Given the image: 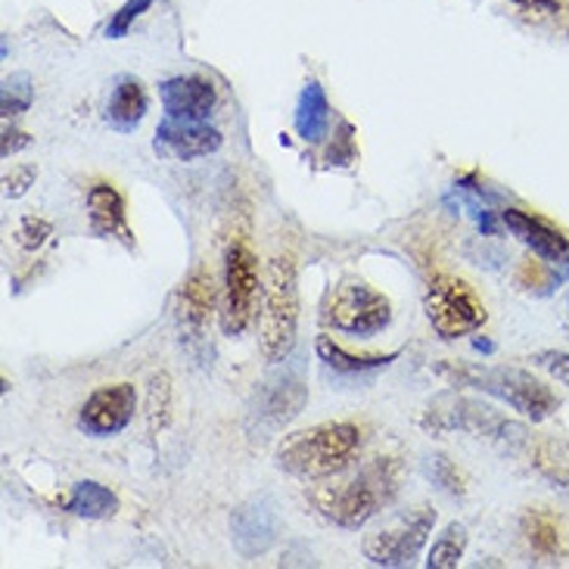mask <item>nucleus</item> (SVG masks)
Wrapping results in <instances>:
<instances>
[{
    "instance_id": "19",
    "label": "nucleus",
    "mask_w": 569,
    "mask_h": 569,
    "mask_svg": "<svg viewBox=\"0 0 569 569\" xmlns=\"http://www.w3.org/2000/svg\"><path fill=\"white\" fill-rule=\"evenodd\" d=\"M147 116V93L140 88V81L134 78H122L116 84V91L109 97L107 103V122L116 128V131H134Z\"/></svg>"
},
{
    "instance_id": "1",
    "label": "nucleus",
    "mask_w": 569,
    "mask_h": 569,
    "mask_svg": "<svg viewBox=\"0 0 569 569\" xmlns=\"http://www.w3.org/2000/svg\"><path fill=\"white\" fill-rule=\"evenodd\" d=\"M399 479L401 463L396 458H373L368 467L358 470V477L315 489L311 501L330 523L358 529L399 495Z\"/></svg>"
},
{
    "instance_id": "10",
    "label": "nucleus",
    "mask_w": 569,
    "mask_h": 569,
    "mask_svg": "<svg viewBox=\"0 0 569 569\" xmlns=\"http://www.w3.org/2000/svg\"><path fill=\"white\" fill-rule=\"evenodd\" d=\"M423 427L436 432L463 430L477 432V436H492V439H513L508 432H520L523 427H513L495 417L492 408L477 405V401L461 399V396H442L430 405V411L423 417ZM517 442V439H513Z\"/></svg>"
},
{
    "instance_id": "3",
    "label": "nucleus",
    "mask_w": 569,
    "mask_h": 569,
    "mask_svg": "<svg viewBox=\"0 0 569 569\" xmlns=\"http://www.w3.org/2000/svg\"><path fill=\"white\" fill-rule=\"evenodd\" d=\"M436 370L446 373L448 380H455V383L473 386L479 392H489L495 399H501L513 411L529 417L532 423L548 420L557 411V405H560L548 386L520 368H482V365H455V361H446Z\"/></svg>"
},
{
    "instance_id": "28",
    "label": "nucleus",
    "mask_w": 569,
    "mask_h": 569,
    "mask_svg": "<svg viewBox=\"0 0 569 569\" xmlns=\"http://www.w3.org/2000/svg\"><path fill=\"white\" fill-rule=\"evenodd\" d=\"M427 473H430L432 482H436L439 489H446L448 495H463L461 470L448 461V458H442V455L430 458V463H427Z\"/></svg>"
},
{
    "instance_id": "2",
    "label": "nucleus",
    "mask_w": 569,
    "mask_h": 569,
    "mask_svg": "<svg viewBox=\"0 0 569 569\" xmlns=\"http://www.w3.org/2000/svg\"><path fill=\"white\" fill-rule=\"evenodd\" d=\"M361 448V430L355 423H321L311 430L292 432L278 446V467L292 477L327 479L349 470Z\"/></svg>"
},
{
    "instance_id": "9",
    "label": "nucleus",
    "mask_w": 569,
    "mask_h": 569,
    "mask_svg": "<svg viewBox=\"0 0 569 569\" xmlns=\"http://www.w3.org/2000/svg\"><path fill=\"white\" fill-rule=\"evenodd\" d=\"M308 386L299 370H278L256 389L249 423L262 432H278L306 408Z\"/></svg>"
},
{
    "instance_id": "26",
    "label": "nucleus",
    "mask_w": 569,
    "mask_h": 569,
    "mask_svg": "<svg viewBox=\"0 0 569 569\" xmlns=\"http://www.w3.org/2000/svg\"><path fill=\"white\" fill-rule=\"evenodd\" d=\"M156 0H124L122 7L112 13V19L107 22V38L109 41H119V38H124L128 31H131V26L138 22L140 16L147 13L150 7H153Z\"/></svg>"
},
{
    "instance_id": "8",
    "label": "nucleus",
    "mask_w": 569,
    "mask_h": 569,
    "mask_svg": "<svg viewBox=\"0 0 569 569\" xmlns=\"http://www.w3.org/2000/svg\"><path fill=\"white\" fill-rule=\"evenodd\" d=\"M256 292H259V271H256V256L252 249L237 240L228 249V264H224V311H221V330L228 337H240L252 321L256 308Z\"/></svg>"
},
{
    "instance_id": "32",
    "label": "nucleus",
    "mask_w": 569,
    "mask_h": 569,
    "mask_svg": "<svg viewBox=\"0 0 569 569\" xmlns=\"http://www.w3.org/2000/svg\"><path fill=\"white\" fill-rule=\"evenodd\" d=\"M513 3H520L523 10H532V13L545 16H555L563 10V0H513Z\"/></svg>"
},
{
    "instance_id": "22",
    "label": "nucleus",
    "mask_w": 569,
    "mask_h": 569,
    "mask_svg": "<svg viewBox=\"0 0 569 569\" xmlns=\"http://www.w3.org/2000/svg\"><path fill=\"white\" fill-rule=\"evenodd\" d=\"M523 532L532 551L541 557H560L567 551L563 545V532H560V523H557L551 513H541V510H532L523 517Z\"/></svg>"
},
{
    "instance_id": "7",
    "label": "nucleus",
    "mask_w": 569,
    "mask_h": 569,
    "mask_svg": "<svg viewBox=\"0 0 569 569\" xmlns=\"http://www.w3.org/2000/svg\"><path fill=\"white\" fill-rule=\"evenodd\" d=\"M432 523H436V510L427 505L408 510L389 529H380L365 539V557L377 567H408L427 545Z\"/></svg>"
},
{
    "instance_id": "16",
    "label": "nucleus",
    "mask_w": 569,
    "mask_h": 569,
    "mask_svg": "<svg viewBox=\"0 0 569 569\" xmlns=\"http://www.w3.org/2000/svg\"><path fill=\"white\" fill-rule=\"evenodd\" d=\"M88 218H91L93 237H116L128 249H134V237L124 216V200L116 187L93 184L88 190Z\"/></svg>"
},
{
    "instance_id": "4",
    "label": "nucleus",
    "mask_w": 569,
    "mask_h": 569,
    "mask_svg": "<svg viewBox=\"0 0 569 569\" xmlns=\"http://www.w3.org/2000/svg\"><path fill=\"white\" fill-rule=\"evenodd\" d=\"M296 323H299L296 264L290 256H274L264 271L262 315H259V342L268 361H280L290 355L296 342Z\"/></svg>"
},
{
    "instance_id": "24",
    "label": "nucleus",
    "mask_w": 569,
    "mask_h": 569,
    "mask_svg": "<svg viewBox=\"0 0 569 569\" xmlns=\"http://www.w3.org/2000/svg\"><path fill=\"white\" fill-rule=\"evenodd\" d=\"M463 551H467V529H463L461 523L446 526V532L432 541L427 567L430 569H458Z\"/></svg>"
},
{
    "instance_id": "30",
    "label": "nucleus",
    "mask_w": 569,
    "mask_h": 569,
    "mask_svg": "<svg viewBox=\"0 0 569 569\" xmlns=\"http://www.w3.org/2000/svg\"><path fill=\"white\" fill-rule=\"evenodd\" d=\"M532 361H536V368L548 370L555 380L569 386V352H536Z\"/></svg>"
},
{
    "instance_id": "23",
    "label": "nucleus",
    "mask_w": 569,
    "mask_h": 569,
    "mask_svg": "<svg viewBox=\"0 0 569 569\" xmlns=\"http://www.w3.org/2000/svg\"><path fill=\"white\" fill-rule=\"evenodd\" d=\"M532 463L555 486H569V446L560 439H539L532 448Z\"/></svg>"
},
{
    "instance_id": "15",
    "label": "nucleus",
    "mask_w": 569,
    "mask_h": 569,
    "mask_svg": "<svg viewBox=\"0 0 569 569\" xmlns=\"http://www.w3.org/2000/svg\"><path fill=\"white\" fill-rule=\"evenodd\" d=\"M501 221L520 243L532 249L536 256H541L545 262H567L569 259V240L563 233L551 228L548 221L529 216V212H520V209H505L501 212Z\"/></svg>"
},
{
    "instance_id": "11",
    "label": "nucleus",
    "mask_w": 569,
    "mask_h": 569,
    "mask_svg": "<svg viewBox=\"0 0 569 569\" xmlns=\"http://www.w3.org/2000/svg\"><path fill=\"white\" fill-rule=\"evenodd\" d=\"M138 408V392L131 383L100 386L93 389L88 401L78 411V430L91 439H109L116 432H122Z\"/></svg>"
},
{
    "instance_id": "17",
    "label": "nucleus",
    "mask_w": 569,
    "mask_h": 569,
    "mask_svg": "<svg viewBox=\"0 0 569 569\" xmlns=\"http://www.w3.org/2000/svg\"><path fill=\"white\" fill-rule=\"evenodd\" d=\"M216 311V280L206 268H197L178 292V318L190 333H202Z\"/></svg>"
},
{
    "instance_id": "25",
    "label": "nucleus",
    "mask_w": 569,
    "mask_h": 569,
    "mask_svg": "<svg viewBox=\"0 0 569 569\" xmlns=\"http://www.w3.org/2000/svg\"><path fill=\"white\" fill-rule=\"evenodd\" d=\"M171 420V380L166 373H156L147 389V430L159 436Z\"/></svg>"
},
{
    "instance_id": "34",
    "label": "nucleus",
    "mask_w": 569,
    "mask_h": 569,
    "mask_svg": "<svg viewBox=\"0 0 569 569\" xmlns=\"http://www.w3.org/2000/svg\"><path fill=\"white\" fill-rule=\"evenodd\" d=\"M473 346H477L479 352H495V346L489 339H473Z\"/></svg>"
},
{
    "instance_id": "12",
    "label": "nucleus",
    "mask_w": 569,
    "mask_h": 569,
    "mask_svg": "<svg viewBox=\"0 0 569 569\" xmlns=\"http://www.w3.org/2000/svg\"><path fill=\"white\" fill-rule=\"evenodd\" d=\"M278 513L264 498H249L231 513V541L240 557L264 555L278 539Z\"/></svg>"
},
{
    "instance_id": "33",
    "label": "nucleus",
    "mask_w": 569,
    "mask_h": 569,
    "mask_svg": "<svg viewBox=\"0 0 569 569\" xmlns=\"http://www.w3.org/2000/svg\"><path fill=\"white\" fill-rule=\"evenodd\" d=\"M31 138L22 134V131H3V159H10L13 153H19L22 147H29Z\"/></svg>"
},
{
    "instance_id": "21",
    "label": "nucleus",
    "mask_w": 569,
    "mask_h": 569,
    "mask_svg": "<svg viewBox=\"0 0 569 569\" xmlns=\"http://www.w3.org/2000/svg\"><path fill=\"white\" fill-rule=\"evenodd\" d=\"M318 349V358H321L327 368H333L337 373H365V370L386 368L389 361H396L399 352L392 355H349L339 342H333L330 337H318L315 342Z\"/></svg>"
},
{
    "instance_id": "29",
    "label": "nucleus",
    "mask_w": 569,
    "mask_h": 569,
    "mask_svg": "<svg viewBox=\"0 0 569 569\" xmlns=\"http://www.w3.org/2000/svg\"><path fill=\"white\" fill-rule=\"evenodd\" d=\"M34 178H38V169H34V166H19V169H13L3 178V197H7V200H19V197L34 184Z\"/></svg>"
},
{
    "instance_id": "13",
    "label": "nucleus",
    "mask_w": 569,
    "mask_h": 569,
    "mask_svg": "<svg viewBox=\"0 0 569 569\" xmlns=\"http://www.w3.org/2000/svg\"><path fill=\"white\" fill-rule=\"evenodd\" d=\"M159 97H162L166 116L169 119H184V122H206L218 103L216 84L200 76H178L162 81Z\"/></svg>"
},
{
    "instance_id": "20",
    "label": "nucleus",
    "mask_w": 569,
    "mask_h": 569,
    "mask_svg": "<svg viewBox=\"0 0 569 569\" xmlns=\"http://www.w3.org/2000/svg\"><path fill=\"white\" fill-rule=\"evenodd\" d=\"M66 510L76 517H84V520H109L119 513V498L116 492H109L107 486H100L93 479H81L69 495Z\"/></svg>"
},
{
    "instance_id": "31",
    "label": "nucleus",
    "mask_w": 569,
    "mask_h": 569,
    "mask_svg": "<svg viewBox=\"0 0 569 569\" xmlns=\"http://www.w3.org/2000/svg\"><path fill=\"white\" fill-rule=\"evenodd\" d=\"M47 233H50V224H47V221H41V218H26V221L19 224V231H16V240L26 249H34L44 243Z\"/></svg>"
},
{
    "instance_id": "27",
    "label": "nucleus",
    "mask_w": 569,
    "mask_h": 569,
    "mask_svg": "<svg viewBox=\"0 0 569 569\" xmlns=\"http://www.w3.org/2000/svg\"><path fill=\"white\" fill-rule=\"evenodd\" d=\"M31 81L29 76H10L3 81V116H19V112H26L31 107Z\"/></svg>"
},
{
    "instance_id": "18",
    "label": "nucleus",
    "mask_w": 569,
    "mask_h": 569,
    "mask_svg": "<svg viewBox=\"0 0 569 569\" xmlns=\"http://www.w3.org/2000/svg\"><path fill=\"white\" fill-rule=\"evenodd\" d=\"M292 124H296V134L306 140V143H321L327 138V128H330V103H327V93L318 81H308L299 100H296V112H292Z\"/></svg>"
},
{
    "instance_id": "5",
    "label": "nucleus",
    "mask_w": 569,
    "mask_h": 569,
    "mask_svg": "<svg viewBox=\"0 0 569 569\" xmlns=\"http://www.w3.org/2000/svg\"><path fill=\"white\" fill-rule=\"evenodd\" d=\"M423 306H427L432 330L442 339L477 333L486 323V308L477 299V292L470 290L461 278H451V274H439V278L430 280Z\"/></svg>"
},
{
    "instance_id": "14",
    "label": "nucleus",
    "mask_w": 569,
    "mask_h": 569,
    "mask_svg": "<svg viewBox=\"0 0 569 569\" xmlns=\"http://www.w3.org/2000/svg\"><path fill=\"white\" fill-rule=\"evenodd\" d=\"M221 131L209 122H184V119H166L156 128V150L174 156L181 162L212 156L221 147Z\"/></svg>"
},
{
    "instance_id": "6",
    "label": "nucleus",
    "mask_w": 569,
    "mask_h": 569,
    "mask_svg": "<svg viewBox=\"0 0 569 569\" xmlns=\"http://www.w3.org/2000/svg\"><path fill=\"white\" fill-rule=\"evenodd\" d=\"M327 321L333 330L346 337L368 339L380 333L392 321V306L383 292L370 290L361 280H349L337 287V292L327 302Z\"/></svg>"
}]
</instances>
